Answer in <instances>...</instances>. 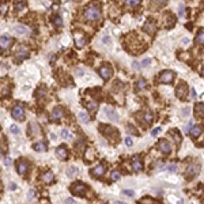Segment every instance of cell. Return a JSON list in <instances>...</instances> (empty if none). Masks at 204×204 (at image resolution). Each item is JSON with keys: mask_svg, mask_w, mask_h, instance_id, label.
<instances>
[{"mask_svg": "<svg viewBox=\"0 0 204 204\" xmlns=\"http://www.w3.org/2000/svg\"><path fill=\"white\" fill-rule=\"evenodd\" d=\"M85 18L87 20H90V22L99 20L101 19V10H99V7L95 6V4H90L86 8V11H85Z\"/></svg>", "mask_w": 204, "mask_h": 204, "instance_id": "cell-1", "label": "cell"}, {"mask_svg": "<svg viewBox=\"0 0 204 204\" xmlns=\"http://www.w3.org/2000/svg\"><path fill=\"white\" fill-rule=\"evenodd\" d=\"M11 114H13V117L15 120H18V121H23L25 120V109H23V106L22 105H15L13 108V112H11Z\"/></svg>", "mask_w": 204, "mask_h": 204, "instance_id": "cell-2", "label": "cell"}, {"mask_svg": "<svg viewBox=\"0 0 204 204\" xmlns=\"http://www.w3.org/2000/svg\"><path fill=\"white\" fill-rule=\"evenodd\" d=\"M99 129H101V132H102L104 135L114 136L116 139H118V131H116L113 127H110V125H104V124H101V125H99Z\"/></svg>", "mask_w": 204, "mask_h": 204, "instance_id": "cell-3", "label": "cell"}, {"mask_svg": "<svg viewBox=\"0 0 204 204\" xmlns=\"http://www.w3.org/2000/svg\"><path fill=\"white\" fill-rule=\"evenodd\" d=\"M71 191L74 195L76 196H85V193H86V185L85 184H82V182H76L74 185L71 186Z\"/></svg>", "mask_w": 204, "mask_h": 204, "instance_id": "cell-4", "label": "cell"}, {"mask_svg": "<svg viewBox=\"0 0 204 204\" xmlns=\"http://www.w3.org/2000/svg\"><path fill=\"white\" fill-rule=\"evenodd\" d=\"M176 94H177V97L180 99H185L186 98V94H188V86H186L184 82H181L177 88H176Z\"/></svg>", "mask_w": 204, "mask_h": 204, "instance_id": "cell-5", "label": "cell"}, {"mask_svg": "<svg viewBox=\"0 0 204 204\" xmlns=\"http://www.w3.org/2000/svg\"><path fill=\"white\" fill-rule=\"evenodd\" d=\"M174 79V72L173 71H163L159 76V81L162 83H172V81Z\"/></svg>", "mask_w": 204, "mask_h": 204, "instance_id": "cell-6", "label": "cell"}, {"mask_svg": "<svg viewBox=\"0 0 204 204\" xmlns=\"http://www.w3.org/2000/svg\"><path fill=\"white\" fill-rule=\"evenodd\" d=\"M14 40L11 37H8V36H1L0 37V48L1 49H8L11 45H13Z\"/></svg>", "mask_w": 204, "mask_h": 204, "instance_id": "cell-7", "label": "cell"}, {"mask_svg": "<svg viewBox=\"0 0 204 204\" xmlns=\"http://www.w3.org/2000/svg\"><path fill=\"white\" fill-rule=\"evenodd\" d=\"M112 68L109 67V65H104V67L99 68V75L102 76V79H105V81H108V79H110L112 78Z\"/></svg>", "mask_w": 204, "mask_h": 204, "instance_id": "cell-8", "label": "cell"}, {"mask_svg": "<svg viewBox=\"0 0 204 204\" xmlns=\"http://www.w3.org/2000/svg\"><path fill=\"white\" fill-rule=\"evenodd\" d=\"M29 57V50L26 49L25 46H19L18 50H17V60L18 61H22Z\"/></svg>", "mask_w": 204, "mask_h": 204, "instance_id": "cell-9", "label": "cell"}, {"mask_svg": "<svg viewBox=\"0 0 204 204\" xmlns=\"http://www.w3.org/2000/svg\"><path fill=\"white\" fill-rule=\"evenodd\" d=\"M17 170H18V174L25 176V173L29 170V163L26 161H19L18 165H17Z\"/></svg>", "mask_w": 204, "mask_h": 204, "instance_id": "cell-10", "label": "cell"}, {"mask_svg": "<svg viewBox=\"0 0 204 204\" xmlns=\"http://www.w3.org/2000/svg\"><path fill=\"white\" fill-rule=\"evenodd\" d=\"M132 169H133L135 172H140L143 169V162L139 156H133V158H132Z\"/></svg>", "mask_w": 204, "mask_h": 204, "instance_id": "cell-11", "label": "cell"}, {"mask_svg": "<svg viewBox=\"0 0 204 204\" xmlns=\"http://www.w3.org/2000/svg\"><path fill=\"white\" fill-rule=\"evenodd\" d=\"M104 173H105V166L104 165H98L94 169H91V176L93 177H101Z\"/></svg>", "mask_w": 204, "mask_h": 204, "instance_id": "cell-12", "label": "cell"}, {"mask_svg": "<svg viewBox=\"0 0 204 204\" xmlns=\"http://www.w3.org/2000/svg\"><path fill=\"white\" fill-rule=\"evenodd\" d=\"M158 146H159V150H161L163 154H170V153H172V147H170V144H169L166 140H161Z\"/></svg>", "mask_w": 204, "mask_h": 204, "instance_id": "cell-13", "label": "cell"}, {"mask_svg": "<svg viewBox=\"0 0 204 204\" xmlns=\"http://www.w3.org/2000/svg\"><path fill=\"white\" fill-rule=\"evenodd\" d=\"M143 29H144L146 33H149V34L153 36V34L155 33V30H156V26H155V23L153 22V20H149V22H146V25H144Z\"/></svg>", "mask_w": 204, "mask_h": 204, "instance_id": "cell-14", "label": "cell"}, {"mask_svg": "<svg viewBox=\"0 0 204 204\" xmlns=\"http://www.w3.org/2000/svg\"><path fill=\"white\" fill-rule=\"evenodd\" d=\"M104 112H105V114L110 118L112 121H118V114L113 110V109H110V108H105V109H104Z\"/></svg>", "mask_w": 204, "mask_h": 204, "instance_id": "cell-15", "label": "cell"}, {"mask_svg": "<svg viewBox=\"0 0 204 204\" xmlns=\"http://www.w3.org/2000/svg\"><path fill=\"white\" fill-rule=\"evenodd\" d=\"M195 114H196L197 118L204 117V104H201V102L196 104V106H195Z\"/></svg>", "mask_w": 204, "mask_h": 204, "instance_id": "cell-16", "label": "cell"}, {"mask_svg": "<svg viewBox=\"0 0 204 204\" xmlns=\"http://www.w3.org/2000/svg\"><path fill=\"white\" fill-rule=\"evenodd\" d=\"M56 154H57V156H59L60 159H67L68 158V151L64 146H60L59 149L56 150Z\"/></svg>", "mask_w": 204, "mask_h": 204, "instance_id": "cell-17", "label": "cell"}, {"mask_svg": "<svg viewBox=\"0 0 204 204\" xmlns=\"http://www.w3.org/2000/svg\"><path fill=\"white\" fill-rule=\"evenodd\" d=\"M199 169H200V166L199 165H191V166L188 167V172H186V176L191 178V177H193V176H196V174L199 173Z\"/></svg>", "mask_w": 204, "mask_h": 204, "instance_id": "cell-18", "label": "cell"}, {"mask_svg": "<svg viewBox=\"0 0 204 204\" xmlns=\"http://www.w3.org/2000/svg\"><path fill=\"white\" fill-rule=\"evenodd\" d=\"M41 178H42V181L45 184H50V182L53 181V178H55V176H53L52 172H45V173L41 176Z\"/></svg>", "mask_w": 204, "mask_h": 204, "instance_id": "cell-19", "label": "cell"}, {"mask_svg": "<svg viewBox=\"0 0 204 204\" xmlns=\"http://www.w3.org/2000/svg\"><path fill=\"white\" fill-rule=\"evenodd\" d=\"M61 117H63V110L60 108H55L53 112H52V120L57 121V120H60Z\"/></svg>", "mask_w": 204, "mask_h": 204, "instance_id": "cell-20", "label": "cell"}, {"mask_svg": "<svg viewBox=\"0 0 204 204\" xmlns=\"http://www.w3.org/2000/svg\"><path fill=\"white\" fill-rule=\"evenodd\" d=\"M201 131H203L201 125H195V127H192V129L189 131V133H191L193 137H197V136H200Z\"/></svg>", "mask_w": 204, "mask_h": 204, "instance_id": "cell-21", "label": "cell"}, {"mask_svg": "<svg viewBox=\"0 0 204 204\" xmlns=\"http://www.w3.org/2000/svg\"><path fill=\"white\" fill-rule=\"evenodd\" d=\"M75 44H76V46H78V48H82V46L86 44V38L81 37V36L76 33V34H75Z\"/></svg>", "mask_w": 204, "mask_h": 204, "instance_id": "cell-22", "label": "cell"}, {"mask_svg": "<svg viewBox=\"0 0 204 204\" xmlns=\"http://www.w3.org/2000/svg\"><path fill=\"white\" fill-rule=\"evenodd\" d=\"M8 83H10V81H8ZM8 83H6L4 86H3V83H0V97H4L10 93V85Z\"/></svg>", "mask_w": 204, "mask_h": 204, "instance_id": "cell-23", "label": "cell"}, {"mask_svg": "<svg viewBox=\"0 0 204 204\" xmlns=\"http://www.w3.org/2000/svg\"><path fill=\"white\" fill-rule=\"evenodd\" d=\"M33 149L37 153H45L46 151V144L45 143H36V144H33Z\"/></svg>", "mask_w": 204, "mask_h": 204, "instance_id": "cell-24", "label": "cell"}, {"mask_svg": "<svg viewBox=\"0 0 204 204\" xmlns=\"http://www.w3.org/2000/svg\"><path fill=\"white\" fill-rule=\"evenodd\" d=\"M67 176L69 177V178H74V177H76V176H78V167L69 166L67 169Z\"/></svg>", "mask_w": 204, "mask_h": 204, "instance_id": "cell-25", "label": "cell"}, {"mask_svg": "<svg viewBox=\"0 0 204 204\" xmlns=\"http://www.w3.org/2000/svg\"><path fill=\"white\" fill-rule=\"evenodd\" d=\"M169 133H170V135H173L174 142L177 143V144H180V143H181V136H180V133L177 132V131H174V129H173V131H170Z\"/></svg>", "mask_w": 204, "mask_h": 204, "instance_id": "cell-26", "label": "cell"}, {"mask_svg": "<svg viewBox=\"0 0 204 204\" xmlns=\"http://www.w3.org/2000/svg\"><path fill=\"white\" fill-rule=\"evenodd\" d=\"M136 87L139 88V90H143V88H146L147 87V82H146V79H139L137 81V83H136Z\"/></svg>", "mask_w": 204, "mask_h": 204, "instance_id": "cell-27", "label": "cell"}, {"mask_svg": "<svg viewBox=\"0 0 204 204\" xmlns=\"http://www.w3.org/2000/svg\"><path fill=\"white\" fill-rule=\"evenodd\" d=\"M79 120H81L82 123H88V121H90V117H88V114H87V113L81 112V113H79Z\"/></svg>", "mask_w": 204, "mask_h": 204, "instance_id": "cell-28", "label": "cell"}, {"mask_svg": "<svg viewBox=\"0 0 204 204\" xmlns=\"http://www.w3.org/2000/svg\"><path fill=\"white\" fill-rule=\"evenodd\" d=\"M15 31H17L18 34H26V33H27V30H26V27H25V26H22V25L15 26Z\"/></svg>", "mask_w": 204, "mask_h": 204, "instance_id": "cell-29", "label": "cell"}, {"mask_svg": "<svg viewBox=\"0 0 204 204\" xmlns=\"http://www.w3.org/2000/svg\"><path fill=\"white\" fill-rule=\"evenodd\" d=\"M140 1H142V0H127V6L133 8V7L139 6V4H140Z\"/></svg>", "mask_w": 204, "mask_h": 204, "instance_id": "cell-30", "label": "cell"}, {"mask_svg": "<svg viewBox=\"0 0 204 204\" xmlns=\"http://www.w3.org/2000/svg\"><path fill=\"white\" fill-rule=\"evenodd\" d=\"M153 120H154L153 114H151L150 112H146V113H144V121L147 124H150V123H153Z\"/></svg>", "mask_w": 204, "mask_h": 204, "instance_id": "cell-31", "label": "cell"}, {"mask_svg": "<svg viewBox=\"0 0 204 204\" xmlns=\"http://www.w3.org/2000/svg\"><path fill=\"white\" fill-rule=\"evenodd\" d=\"M196 41L199 44H203L204 45V30H200L197 34V37H196Z\"/></svg>", "mask_w": 204, "mask_h": 204, "instance_id": "cell-32", "label": "cell"}, {"mask_svg": "<svg viewBox=\"0 0 204 204\" xmlns=\"http://www.w3.org/2000/svg\"><path fill=\"white\" fill-rule=\"evenodd\" d=\"M53 23H55L57 27L63 26V18L61 17H55V18H53Z\"/></svg>", "mask_w": 204, "mask_h": 204, "instance_id": "cell-33", "label": "cell"}, {"mask_svg": "<svg viewBox=\"0 0 204 204\" xmlns=\"http://www.w3.org/2000/svg\"><path fill=\"white\" fill-rule=\"evenodd\" d=\"M120 177H121V174L118 173L117 170H113V172H112V180H113V181H117V180H120Z\"/></svg>", "mask_w": 204, "mask_h": 204, "instance_id": "cell-34", "label": "cell"}, {"mask_svg": "<svg viewBox=\"0 0 204 204\" xmlns=\"http://www.w3.org/2000/svg\"><path fill=\"white\" fill-rule=\"evenodd\" d=\"M25 6H26L25 1H19V3L15 4V10H17V11H20V10H23V8H25Z\"/></svg>", "mask_w": 204, "mask_h": 204, "instance_id": "cell-35", "label": "cell"}, {"mask_svg": "<svg viewBox=\"0 0 204 204\" xmlns=\"http://www.w3.org/2000/svg\"><path fill=\"white\" fill-rule=\"evenodd\" d=\"M10 132L14 133V135H18L20 131H19V127H17V125H11V127H10Z\"/></svg>", "mask_w": 204, "mask_h": 204, "instance_id": "cell-36", "label": "cell"}, {"mask_svg": "<svg viewBox=\"0 0 204 204\" xmlns=\"http://www.w3.org/2000/svg\"><path fill=\"white\" fill-rule=\"evenodd\" d=\"M87 109H88V110H95V109H97V104H95V102H88V104H87Z\"/></svg>", "mask_w": 204, "mask_h": 204, "instance_id": "cell-37", "label": "cell"}, {"mask_svg": "<svg viewBox=\"0 0 204 204\" xmlns=\"http://www.w3.org/2000/svg\"><path fill=\"white\" fill-rule=\"evenodd\" d=\"M127 129L131 133H135V135H139V132H137V131H136L135 128H133V127H132V125H128V127H127Z\"/></svg>", "mask_w": 204, "mask_h": 204, "instance_id": "cell-38", "label": "cell"}, {"mask_svg": "<svg viewBox=\"0 0 204 204\" xmlns=\"http://www.w3.org/2000/svg\"><path fill=\"white\" fill-rule=\"evenodd\" d=\"M189 108H184V109H182V112H181V114H182V117H186V116H188V114H189Z\"/></svg>", "mask_w": 204, "mask_h": 204, "instance_id": "cell-39", "label": "cell"}, {"mask_svg": "<svg viewBox=\"0 0 204 204\" xmlns=\"http://www.w3.org/2000/svg\"><path fill=\"white\" fill-rule=\"evenodd\" d=\"M61 136L64 137V139H69V132H68L67 129H63L61 131Z\"/></svg>", "mask_w": 204, "mask_h": 204, "instance_id": "cell-40", "label": "cell"}, {"mask_svg": "<svg viewBox=\"0 0 204 204\" xmlns=\"http://www.w3.org/2000/svg\"><path fill=\"white\" fill-rule=\"evenodd\" d=\"M178 15L180 17H185V7H180V10H178Z\"/></svg>", "mask_w": 204, "mask_h": 204, "instance_id": "cell-41", "label": "cell"}, {"mask_svg": "<svg viewBox=\"0 0 204 204\" xmlns=\"http://www.w3.org/2000/svg\"><path fill=\"white\" fill-rule=\"evenodd\" d=\"M123 195H125V196H129V197H133V191H123Z\"/></svg>", "mask_w": 204, "mask_h": 204, "instance_id": "cell-42", "label": "cell"}, {"mask_svg": "<svg viewBox=\"0 0 204 204\" xmlns=\"http://www.w3.org/2000/svg\"><path fill=\"white\" fill-rule=\"evenodd\" d=\"M150 63H151V60H150V59H144V60H143V63H142V67H147Z\"/></svg>", "mask_w": 204, "mask_h": 204, "instance_id": "cell-43", "label": "cell"}, {"mask_svg": "<svg viewBox=\"0 0 204 204\" xmlns=\"http://www.w3.org/2000/svg\"><path fill=\"white\" fill-rule=\"evenodd\" d=\"M176 169H177V166H176V165H169V166H167V170H170V172H176Z\"/></svg>", "mask_w": 204, "mask_h": 204, "instance_id": "cell-44", "label": "cell"}, {"mask_svg": "<svg viewBox=\"0 0 204 204\" xmlns=\"http://www.w3.org/2000/svg\"><path fill=\"white\" fill-rule=\"evenodd\" d=\"M34 197V191H33V189H31V191H29V193H27V199H33Z\"/></svg>", "mask_w": 204, "mask_h": 204, "instance_id": "cell-45", "label": "cell"}, {"mask_svg": "<svg viewBox=\"0 0 204 204\" xmlns=\"http://www.w3.org/2000/svg\"><path fill=\"white\" fill-rule=\"evenodd\" d=\"M125 144L127 146H132V139L131 137H125Z\"/></svg>", "mask_w": 204, "mask_h": 204, "instance_id": "cell-46", "label": "cell"}, {"mask_svg": "<svg viewBox=\"0 0 204 204\" xmlns=\"http://www.w3.org/2000/svg\"><path fill=\"white\" fill-rule=\"evenodd\" d=\"M161 132V128H156V129H153V132H151V135L153 136H155V135H158Z\"/></svg>", "mask_w": 204, "mask_h": 204, "instance_id": "cell-47", "label": "cell"}, {"mask_svg": "<svg viewBox=\"0 0 204 204\" xmlns=\"http://www.w3.org/2000/svg\"><path fill=\"white\" fill-rule=\"evenodd\" d=\"M191 127H192V123H189V124H188V125L185 127V132H186V133H188V132L191 131Z\"/></svg>", "mask_w": 204, "mask_h": 204, "instance_id": "cell-48", "label": "cell"}, {"mask_svg": "<svg viewBox=\"0 0 204 204\" xmlns=\"http://www.w3.org/2000/svg\"><path fill=\"white\" fill-rule=\"evenodd\" d=\"M140 67H142V64H139V63H133V68H135V69H139Z\"/></svg>", "mask_w": 204, "mask_h": 204, "instance_id": "cell-49", "label": "cell"}, {"mask_svg": "<svg viewBox=\"0 0 204 204\" xmlns=\"http://www.w3.org/2000/svg\"><path fill=\"white\" fill-rule=\"evenodd\" d=\"M4 163L10 166V165H11V159H10V158H6V159H4Z\"/></svg>", "mask_w": 204, "mask_h": 204, "instance_id": "cell-50", "label": "cell"}, {"mask_svg": "<svg viewBox=\"0 0 204 204\" xmlns=\"http://www.w3.org/2000/svg\"><path fill=\"white\" fill-rule=\"evenodd\" d=\"M65 203H69V204H71V203H75V200H74V199L69 197V199H67V200H65Z\"/></svg>", "mask_w": 204, "mask_h": 204, "instance_id": "cell-51", "label": "cell"}, {"mask_svg": "<svg viewBox=\"0 0 204 204\" xmlns=\"http://www.w3.org/2000/svg\"><path fill=\"white\" fill-rule=\"evenodd\" d=\"M156 1H158V3H161V4H165L167 0H156Z\"/></svg>", "mask_w": 204, "mask_h": 204, "instance_id": "cell-52", "label": "cell"}, {"mask_svg": "<svg viewBox=\"0 0 204 204\" xmlns=\"http://www.w3.org/2000/svg\"><path fill=\"white\" fill-rule=\"evenodd\" d=\"M192 97H193V98H196V91H195V90H192Z\"/></svg>", "mask_w": 204, "mask_h": 204, "instance_id": "cell-53", "label": "cell"}, {"mask_svg": "<svg viewBox=\"0 0 204 204\" xmlns=\"http://www.w3.org/2000/svg\"><path fill=\"white\" fill-rule=\"evenodd\" d=\"M201 76H203V78H204V68H203V69H201Z\"/></svg>", "mask_w": 204, "mask_h": 204, "instance_id": "cell-54", "label": "cell"}]
</instances>
